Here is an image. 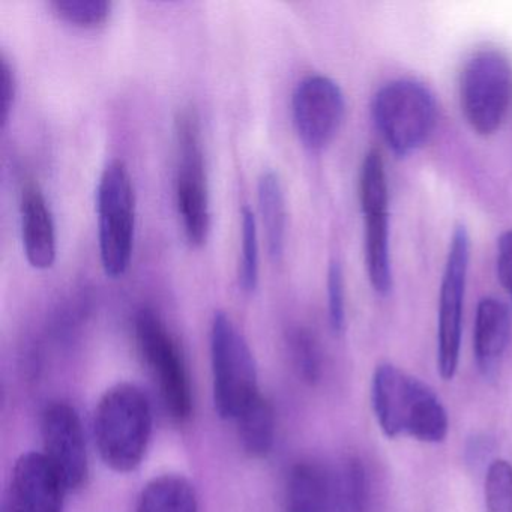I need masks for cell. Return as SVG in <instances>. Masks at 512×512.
I'll return each instance as SVG.
<instances>
[{
	"instance_id": "52a82bcc",
	"label": "cell",
	"mask_w": 512,
	"mask_h": 512,
	"mask_svg": "<svg viewBox=\"0 0 512 512\" xmlns=\"http://www.w3.org/2000/svg\"><path fill=\"white\" fill-rule=\"evenodd\" d=\"M464 118L479 136L499 130L512 104V65L497 50H481L464 65L460 76Z\"/></svg>"
},
{
	"instance_id": "6da1fadb",
	"label": "cell",
	"mask_w": 512,
	"mask_h": 512,
	"mask_svg": "<svg viewBox=\"0 0 512 512\" xmlns=\"http://www.w3.org/2000/svg\"><path fill=\"white\" fill-rule=\"evenodd\" d=\"M371 404L385 436L440 443L449 430L448 413L433 389L391 364L376 368Z\"/></svg>"
},
{
	"instance_id": "d4e9b609",
	"label": "cell",
	"mask_w": 512,
	"mask_h": 512,
	"mask_svg": "<svg viewBox=\"0 0 512 512\" xmlns=\"http://www.w3.org/2000/svg\"><path fill=\"white\" fill-rule=\"evenodd\" d=\"M16 94V73L8 62L7 56L2 55V59H0V121H2V127H5L10 119Z\"/></svg>"
},
{
	"instance_id": "3957f363",
	"label": "cell",
	"mask_w": 512,
	"mask_h": 512,
	"mask_svg": "<svg viewBox=\"0 0 512 512\" xmlns=\"http://www.w3.org/2000/svg\"><path fill=\"white\" fill-rule=\"evenodd\" d=\"M98 241L104 272L119 278L130 268L136 232V193L124 161L107 164L97 188Z\"/></svg>"
},
{
	"instance_id": "30bf717a",
	"label": "cell",
	"mask_w": 512,
	"mask_h": 512,
	"mask_svg": "<svg viewBox=\"0 0 512 512\" xmlns=\"http://www.w3.org/2000/svg\"><path fill=\"white\" fill-rule=\"evenodd\" d=\"M470 238L466 227L458 226L452 235L439 298L437 326V365L440 376L451 380L460 361L464 292L469 271Z\"/></svg>"
},
{
	"instance_id": "9c48e42d",
	"label": "cell",
	"mask_w": 512,
	"mask_h": 512,
	"mask_svg": "<svg viewBox=\"0 0 512 512\" xmlns=\"http://www.w3.org/2000/svg\"><path fill=\"white\" fill-rule=\"evenodd\" d=\"M359 200L365 224V260L371 286L386 296L392 289L389 257L388 181L385 163L377 151L365 155L359 175Z\"/></svg>"
},
{
	"instance_id": "7a4b0ae2",
	"label": "cell",
	"mask_w": 512,
	"mask_h": 512,
	"mask_svg": "<svg viewBox=\"0 0 512 512\" xmlns=\"http://www.w3.org/2000/svg\"><path fill=\"white\" fill-rule=\"evenodd\" d=\"M95 440L104 463L119 473L137 469L152 436V409L142 389L119 383L95 410Z\"/></svg>"
},
{
	"instance_id": "277c9868",
	"label": "cell",
	"mask_w": 512,
	"mask_h": 512,
	"mask_svg": "<svg viewBox=\"0 0 512 512\" xmlns=\"http://www.w3.org/2000/svg\"><path fill=\"white\" fill-rule=\"evenodd\" d=\"M373 118L386 145L398 157L421 149L437 124L433 94L413 80H395L383 86L373 101Z\"/></svg>"
},
{
	"instance_id": "8fae6325",
	"label": "cell",
	"mask_w": 512,
	"mask_h": 512,
	"mask_svg": "<svg viewBox=\"0 0 512 512\" xmlns=\"http://www.w3.org/2000/svg\"><path fill=\"white\" fill-rule=\"evenodd\" d=\"M293 122L310 151H322L343 124L346 101L340 86L325 76L305 77L293 92Z\"/></svg>"
},
{
	"instance_id": "ba28073f",
	"label": "cell",
	"mask_w": 512,
	"mask_h": 512,
	"mask_svg": "<svg viewBox=\"0 0 512 512\" xmlns=\"http://www.w3.org/2000/svg\"><path fill=\"white\" fill-rule=\"evenodd\" d=\"M137 346L157 380L164 406L173 421H188L193 413V389L184 355L161 317L142 308L134 319Z\"/></svg>"
},
{
	"instance_id": "9a60e30c",
	"label": "cell",
	"mask_w": 512,
	"mask_h": 512,
	"mask_svg": "<svg viewBox=\"0 0 512 512\" xmlns=\"http://www.w3.org/2000/svg\"><path fill=\"white\" fill-rule=\"evenodd\" d=\"M511 337L508 307L496 298H484L476 310L473 350L476 364L485 377L493 376L502 362Z\"/></svg>"
},
{
	"instance_id": "4fadbf2b",
	"label": "cell",
	"mask_w": 512,
	"mask_h": 512,
	"mask_svg": "<svg viewBox=\"0 0 512 512\" xmlns=\"http://www.w3.org/2000/svg\"><path fill=\"white\" fill-rule=\"evenodd\" d=\"M65 491L44 454H23L11 476L8 512H62Z\"/></svg>"
},
{
	"instance_id": "2e32d148",
	"label": "cell",
	"mask_w": 512,
	"mask_h": 512,
	"mask_svg": "<svg viewBox=\"0 0 512 512\" xmlns=\"http://www.w3.org/2000/svg\"><path fill=\"white\" fill-rule=\"evenodd\" d=\"M287 512L335 511V478L319 463L301 461L290 470Z\"/></svg>"
},
{
	"instance_id": "e0dca14e",
	"label": "cell",
	"mask_w": 512,
	"mask_h": 512,
	"mask_svg": "<svg viewBox=\"0 0 512 512\" xmlns=\"http://www.w3.org/2000/svg\"><path fill=\"white\" fill-rule=\"evenodd\" d=\"M259 208L269 256L280 262L286 247V199L277 173L268 170L259 179Z\"/></svg>"
},
{
	"instance_id": "d6986e66",
	"label": "cell",
	"mask_w": 512,
	"mask_h": 512,
	"mask_svg": "<svg viewBox=\"0 0 512 512\" xmlns=\"http://www.w3.org/2000/svg\"><path fill=\"white\" fill-rule=\"evenodd\" d=\"M239 440L251 457H265L271 452L275 440V415L271 403L262 395L248 404L238 418Z\"/></svg>"
},
{
	"instance_id": "5b68a950",
	"label": "cell",
	"mask_w": 512,
	"mask_h": 512,
	"mask_svg": "<svg viewBox=\"0 0 512 512\" xmlns=\"http://www.w3.org/2000/svg\"><path fill=\"white\" fill-rule=\"evenodd\" d=\"M211 359L215 409L221 418L235 421L262 394L250 346L223 311L212 320Z\"/></svg>"
},
{
	"instance_id": "ac0fdd59",
	"label": "cell",
	"mask_w": 512,
	"mask_h": 512,
	"mask_svg": "<svg viewBox=\"0 0 512 512\" xmlns=\"http://www.w3.org/2000/svg\"><path fill=\"white\" fill-rule=\"evenodd\" d=\"M137 512H199L196 490L184 476H158L143 488Z\"/></svg>"
},
{
	"instance_id": "5bb4252c",
	"label": "cell",
	"mask_w": 512,
	"mask_h": 512,
	"mask_svg": "<svg viewBox=\"0 0 512 512\" xmlns=\"http://www.w3.org/2000/svg\"><path fill=\"white\" fill-rule=\"evenodd\" d=\"M23 250L32 268H52L56 260V227L40 185L28 182L20 199Z\"/></svg>"
},
{
	"instance_id": "484cf974",
	"label": "cell",
	"mask_w": 512,
	"mask_h": 512,
	"mask_svg": "<svg viewBox=\"0 0 512 512\" xmlns=\"http://www.w3.org/2000/svg\"><path fill=\"white\" fill-rule=\"evenodd\" d=\"M497 275L512 301V230L503 233L497 244Z\"/></svg>"
},
{
	"instance_id": "603a6c76",
	"label": "cell",
	"mask_w": 512,
	"mask_h": 512,
	"mask_svg": "<svg viewBox=\"0 0 512 512\" xmlns=\"http://www.w3.org/2000/svg\"><path fill=\"white\" fill-rule=\"evenodd\" d=\"M290 350L299 376L308 385H316L322 377V356L313 335L304 329L293 332Z\"/></svg>"
},
{
	"instance_id": "7c38bea8",
	"label": "cell",
	"mask_w": 512,
	"mask_h": 512,
	"mask_svg": "<svg viewBox=\"0 0 512 512\" xmlns=\"http://www.w3.org/2000/svg\"><path fill=\"white\" fill-rule=\"evenodd\" d=\"M44 457L67 491L79 490L89 475L88 449L79 413L65 401L47 404L41 418Z\"/></svg>"
},
{
	"instance_id": "7402d4cb",
	"label": "cell",
	"mask_w": 512,
	"mask_h": 512,
	"mask_svg": "<svg viewBox=\"0 0 512 512\" xmlns=\"http://www.w3.org/2000/svg\"><path fill=\"white\" fill-rule=\"evenodd\" d=\"M50 7L70 25L95 29L107 23L113 5L107 0H52Z\"/></svg>"
},
{
	"instance_id": "cb8c5ba5",
	"label": "cell",
	"mask_w": 512,
	"mask_h": 512,
	"mask_svg": "<svg viewBox=\"0 0 512 512\" xmlns=\"http://www.w3.org/2000/svg\"><path fill=\"white\" fill-rule=\"evenodd\" d=\"M328 311L332 331L340 334L346 326V295H344L343 269L338 262H332L329 265Z\"/></svg>"
},
{
	"instance_id": "ffe728a7",
	"label": "cell",
	"mask_w": 512,
	"mask_h": 512,
	"mask_svg": "<svg viewBox=\"0 0 512 512\" xmlns=\"http://www.w3.org/2000/svg\"><path fill=\"white\" fill-rule=\"evenodd\" d=\"M241 218L242 257L238 269L239 287L242 292L253 293L259 286V230L256 217L248 206L242 208Z\"/></svg>"
},
{
	"instance_id": "44dd1931",
	"label": "cell",
	"mask_w": 512,
	"mask_h": 512,
	"mask_svg": "<svg viewBox=\"0 0 512 512\" xmlns=\"http://www.w3.org/2000/svg\"><path fill=\"white\" fill-rule=\"evenodd\" d=\"M368 482L359 461H350L335 478V511L367 512Z\"/></svg>"
},
{
	"instance_id": "8992f818",
	"label": "cell",
	"mask_w": 512,
	"mask_h": 512,
	"mask_svg": "<svg viewBox=\"0 0 512 512\" xmlns=\"http://www.w3.org/2000/svg\"><path fill=\"white\" fill-rule=\"evenodd\" d=\"M175 134L179 154L176 203L188 242L203 247L211 232V200L199 116L193 107L179 110Z\"/></svg>"
}]
</instances>
